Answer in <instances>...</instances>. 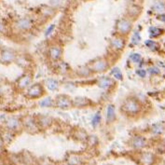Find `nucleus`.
<instances>
[{"label":"nucleus","mask_w":165,"mask_h":165,"mask_svg":"<svg viewBox=\"0 0 165 165\" xmlns=\"http://www.w3.org/2000/svg\"><path fill=\"white\" fill-rule=\"evenodd\" d=\"M121 110L123 115L127 117L133 118L137 116L141 111V104L135 97H127L123 101Z\"/></svg>","instance_id":"1"},{"label":"nucleus","mask_w":165,"mask_h":165,"mask_svg":"<svg viewBox=\"0 0 165 165\" xmlns=\"http://www.w3.org/2000/svg\"><path fill=\"white\" fill-rule=\"evenodd\" d=\"M89 67L91 68L93 74H103L109 69L110 63L106 58L99 57L90 63Z\"/></svg>","instance_id":"2"},{"label":"nucleus","mask_w":165,"mask_h":165,"mask_svg":"<svg viewBox=\"0 0 165 165\" xmlns=\"http://www.w3.org/2000/svg\"><path fill=\"white\" fill-rule=\"evenodd\" d=\"M133 28V22L131 21L130 18H122L119 19L117 22V25H116V30L119 36H128L130 32L132 31Z\"/></svg>","instance_id":"3"},{"label":"nucleus","mask_w":165,"mask_h":165,"mask_svg":"<svg viewBox=\"0 0 165 165\" xmlns=\"http://www.w3.org/2000/svg\"><path fill=\"white\" fill-rule=\"evenodd\" d=\"M54 106L62 110H68L73 106V99L67 94H59L54 99Z\"/></svg>","instance_id":"4"},{"label":"nucleus","mask_w":165,"mask_h":165,"mask_svg":"<svg viewBox=\"0 0 165 165\" xmlns=\"http://www.w3.org/2000/svg\"><path fill=\"white\" fill-rule=\"evenodd\" d=\"M45 94V89L40 83L32 84L26 91L25 95L30 99H38Z\"/></svg>","instance_id":"5"},{"label":"nucleus","mask_w":165,"mask_h":165,"mask_svg":"<svg viewBox=\"0 0 165 165\" xmlns=\"http://www.w3.org/2000/svg\"><path fill=\"white\" fill-rule=\"evenodd\" d=\"M48 55L51 61L53 62L61 61L63 57V48L59 44H52L51 46L48 47Z\"/></svg>","instance_id":"6"},{"label":"nucleus","mask_w":165,"mask_h":165,"mask_svg":"<svg viewBox=\"0 0 165 165\" xmlns=\"http://www.w3.org/2000/svg\"><path fill=\"white\" fill-rule=\"evenodd\" d=\"M17 55L15 51L9 48H5L0 52V63L4 65H9L12 62L16 61Z\"/></svg>","instance_id":"7"},{"label":"nucleus","mask_w":165,"mask_h":165,"mask_svg":"<svg viewBox=\"0 0 165 165\" xmlns=\"http://www.w3.org/2000/svg\"><path fill=\"white\" fill-rule=\"evenodd\" d=\"M97 86L102 90H111L113 87H115L116 85V81L113 77H108V76H103L100 77L98 79H97Z\"/></svg>","instance_id":"8"},{"label":"nucleus","mask_w":165,"mask_h":165,"mask_svg":"<svg viewBox=\"0 0 165 165\" xmlns=\"http://www.w3.org/2000/svg\"><path fill=\"white\" fill-rule=\"evenodd\" d=\"M126 46V40L121 36H117L110 39V48L117 52H121Z\"/></svg>","instance_id":"9"},{"label":"nucleus","mask_w":165,"mask_h":165,"mask_svg":"<svg viewBox=\"0 0 165 165\" xmlns=\"http://www.w3.org/2000/svg\"><path fill=\"white\" fill-rule=\"evenodd\" d=\"M22 125H24V129L29 133H36L37 131L39 130V126L37 124L36 119L33 117H30V116H27L24 119V121H22Z\"/></svg>","instance_id":"10"},{"label":"nucleus","mask_w":165,"mask_h":165,"mask_svg":"<svg viewBox=\"0 0 165 165\" xmlns=\"http://www.w3.org/2000/svg\"><path fill=\"white\" fill-rule=\"evenodd\" d=\"M32 85V75L30 73H25L21 76L16 81V86L19 90L28 89Z\"/></svg>","instance_id":"11"},{"label":"nucleus","mask_w":165,"mask_h":165,"mask_svg":"<svg viewBox=\"0 0 165 165\" xmlns=\"http://www.w3.org/2000/svg\"><path fill=\"white\" fill-rule=\"evenodd\" d=\"M22 122L20 121V119L17 117H9L6 119L5 126L7 131L9 132H16V131L20 130L22 127Z\"/></svg>","instance_id":"12"},{"label":"nucleus","mask_w":165,"mask_h":165,"mask_svg":"<svg viewBox=\"0 0 165 165\" xmlns=\"http://www.w3.org/2000/svg\"><path fill=\"white\" fill-rule=\"evenodd\" d=\"M92 101L88 97L77 96L73 99V106L77 108H85L92 106Z\"/></svg>","instance_id":"13"},{"label":"nucleus","mask_w":165,"mask_h":165,"mask_svg":"<svg viewBox=\"0 0 165 165\" xmlns=\"http://www.w3.org/2000/svg\"><path fill=\"white\" fill-rule=\"evenodd\" d=\"M33 22L29 18H21L15 22V28L19 31H28L32 28Z\"/></svg>","instance_id":"14"},{"label":"nucleus","mask_w":165,"mask_h":165,"mask_svg":"<svg viewBox=\"0 0 165 165\" xmlns=\"http://www.w3.org/2000/svg\"><path fill=\"white\" fill-rule=\"evenodd\" d=\"M82 157L78 153H69L66 156L65 162L67 165H80L82 163Z\"/></svg>","instance_id":"15"},{"label":"nucleus","mask_w":165,"mask_h":165,"mask_svg":"<svg viewBox=\"0 0 165 165\" xmlns=\"http://www.w3.org/2000/svg\"><path fill=\"white\" fill-rule=\"evenodd\" d=\"M117 114H116V107L114 104H108L106 107V124H111L116 121Z\"/></svg>","instance_id":"16"},{"label":"nucleus","mask_w":165,"mask_h":165,"mask_svg":"<svg viewBox=\"0 0 165 165\" xmlns=\"http://www.w3.org/2000/svg\"><path fill=\"white\" fill-rule=\"evenodd\" d=\"M37 124L39 126V129H47L48 127H51L52 123V119L48 116L40 115L37 118H36Z\"/></svg>","instance_id":"17"},{"label":"nucleus","mask_w":165,"mask_h":165,"mask_svg":"<svg viewBox=\"0 0 165 165\" xmlns=\"http://www.w3.org/2000/svg\"><path fill=\"white\" fill-rule=\"evenodd\" d=\"M145 144H147V141L141 135H136L133 136L131 140V145L132 147L135 149H141L145 147Z\"/></svg>","instance_id":"18"},{"label":"nucleus","mask_w":165,"mask_h":165,"mask_svg":"<svg viewBox=\"0 0 165 165\" xmlns=\"http://www.w3.org/2000/svg\"><path fill=\"white\" fill-rule=\"evenodd\" d=\"M140 13H141V9H140V7H138L137 5H133V4H132V5H130L128 7V9H127V14H128V16L132 19L137 18L139 16Z\"/></svg>","instance_id":"19"},{"label":"nucleus","mask_w":165,"mask_h":165,"mask_svg":"<svg viewBox=\"0 0 165 165\" xmlns=\"http://www.w3.org/2000/svg\"><path fill=\"white\" fill-rule=\"evenodd\" d=\"M77 75L78 77H89L93 75L92 71L91 70V68L89 67V65L86 66H81L77 70Z\"/></svg>","instance_id":"20"},{"label":"nucleus","mask_w":165,"mask_h":165,"mask_svg":"<svg viewBox=\"0 0 165 165\" xmlns=\"http://www.w3.org/2000/svg\"><path fill=\"white\" fill-rule=\"evenodd\" d=\"M45 85H46V87L48 88V90H50L51 92H54V91H57L59 89V82L58 80L54 79V78H48L45 82Z\"/></svg>","instance_id":"21"},{"label":"nucleus","mask_w":165,"mask_h":165,"mask_svg":"<svg viewBox=\"0 0 165 165\" xmlns=\"http://www.w3.org/2000/svg\"><path fill=\"white\" fill-rule=\"evenodd\" d=\"M142 163H144L145 165H150L154 162V156H153L151 153H142L139 159Z\"/></svg>","instance_id":"22"},{"label":"nucleus","mask_w":165,"mask_h":165,"mask_svg":"<svg viewBox=\"0 0 165 165\" xmlns=\"http://www.w3.org/2000/svg\"><path fill=\"white\" fill-rule=\"evenodd\" d=\"M38 104L40 107H52L54 106V100L51 97H46V98L40 100Z\"/></svg>","instance_id":"23"},{"label":"nucleus","mask_w":165,"mask_h":165,"mask_svg":"<svg viewBox=\"0 0 165 165\" xmlns=\"http://www.w3.org/2000/svg\"><path fill=\"white\" fill-rule=\"evenodd\" d=\"M110 74H111V76H112V77L114 78V79L118 80V81H121V80H123V75H122V72L121 71V69L119 68V67H115V68L111 69Z\"/></svg>","instance_id":"24"},{"label":"nucleus","mask_w":165,"mask_h":165,"mask_svg":"<svg viewBox=\"0 0 165 165\" xmlns=\"http://www.w3.org/2000/svg\"><path fill=\"white\" fill-rule=\"evenodd\" d=\"M101 122H102V115H101V112L98 111L93 116L92 119V125L93 128H96V127H98L101 124Z\"/></svg>","instance_id":"25"},{"label":"nucleus","mask_w":165,"mask_h":165,"mask_svg":"<svg viewBox=\"0 0 165 165\" xmlns=\"http://www.w3.org/2000/svg\"><path fill=\"white\" fill-rule=\"evenodd\" d=\"M162 33V30L157 27H151L149 29V36L151 37H157Z\"/></svg>","instance_id":"26"},{"label":"nucleus","mask_w":165,"mask_h":165,"mask_svg":"<svg viewBox=\"0 0 165 165\" xmlns=\"http://www.w3.org/2000/svg\"><path fill=\"white\" fill-rule=\"evenodd\" d=\"M130 61L134 63H138L142 61V56L139 53H132L130 55Z\"/></svg>","instance_id":"27"},{"label":"nucleus","mask_w":165,"mask_h":165,"mask_svg":"<svg viewBox=\"0 0 165 165\" xmlns=\"http://www.w3.org/2000/svg\"><path fill=\"white\" fill-rule=\"evenodd\" d=\"M152 132L156 133V134H160V133H162L163 132V126L162 124H155V125H153L152 127Z\"/></svg>","instance_id":"28"},{"label":"nucleus","mask_w":165,"mask_h":165,"mask_svg":"<svg viewBox=\"0 0 165 165\" xmlns=\"http://www.w3.org/2000/svg\"><path fill=\"white\" fill-rule=\"evenodd\" d=\"M140 40H141V36L139 35V33H138V32H134L133 35V37H132V44L137 45L138 43L140 42Z\"/></svg>","instance_id":"29"},{"label":"nucleus","mask_w":165,"mask_h":165,"mask_svg":"<svg viewBox=\"0 0 165 165\" xmlns=\"http://www.w3.org/2000/svg\"><path fill=\"white\" fill-rule=\"evenodd\" d=\"M145 45H147V47H148L152 51H155L157 47H158V44L153 40H147L145 41Z\"/></svg>","instance_id":"30"},{"label":"nucleus","mask_w":165,"mask_h":165,"mask_svg":"<svg viewBox=\"0 0 165 165\" xmlns=\"http://www.w3.org/2000/svg\"><path fill=\"white\" fill-rule=\"evenodd\" d=\"M154 9L156 11H159V12H162V11L165 9V7H164V5L162 3H157L156 5L154 6Z\"/></svg>","instance_id":"31"},{"label":"nucleus","mask_w":165,"mask_h":165,"mask_svg":"<svg viewBox=\"0 0 165 165\" xmlns=\"http://www.w3.org/2000/svg\"><path fill=\"white\" fill-rule=\"evenodd\" d=\"M54 28H55V25L54 24H51V26H48V28L46 30V32H45V36H48L51 35V34L53 32V30H54Z\"/></svg>","instance_id":"32"},{"label":"nucleus","mask_w":165,"mask_h":165,"mask_svg":"<svg viewBox=\"0 0 165 165\" xmlns=\"http://www.w3.org/2000/svg\"><path fill=\"white\" fill-rule=\"evenodd\" d=\"M148 72L151 75H158L160 74V69L158 67H150V68L148 69Z\"/></svg>","instance_id":"33"},{"label":"nucleus","mask_w":165,"mask_h":165,"mask_svg":"<svg viewBox=\"0 0 165 165\" xmlns=\"http://www.w3.org/2000/svg\"><path fill=\"white\" fill-rule=\"evenodd\" d=\"M136 74H137L138 77H145V76H147V71L144 70V69H138V70L136 71Z\"/></svg>","instance_id":"34"},{"label":"nucleus","mask_w":165,"mask_h":165,"mask_svg":"<svg viewBox=\"0 0 165 165\" xmlns=\"http://www.w3.org/2000/svg\"><path fill=\"white\" fill-rule=\"evenodd\" d=\"M61 3H62V0H51V6H53V7H56V6H59V5H61Z\"/></svg>","instance_id":"35"},{"label":"nucleus","mask_w":165,"mask_h":165,"mask_svg":"<svg viewBox=\"0 0 165 165\" xmlns=\"http://www.w3.org/2000/svg\"><path fill=\"white\" fill-rule=\"evenodd\" d=\"M3 145H4V141H3V139H2V137H0V149L2 148Z\"/></svg>","instance_id":"36"},{"label":"nucleus","mask_w":165,"mask_h":165,"mask_svg":"<svg viewBox=\"0 0 165 165\" xmlns=\"http://www.w3.org/2000/svg\"><path fill=\"white\" fill-rule=\"evenodd\" d=\"M127 1H129V2H133V0H127Z\"/></svg>","instance_id":"37"},{"label":"nucleus","mask_w":165,"mask_h":165,"mask_svg":"<svg viewBox=\"0 0 165 165\" xmlns=\"http://www.w3.org/2000/svg\"><path fill=\"white\" fill-rule=\"evenodd\" d=\"M84 1H90V0H84Z\"/></svg>","instance_id":"38"}]
</instances>
